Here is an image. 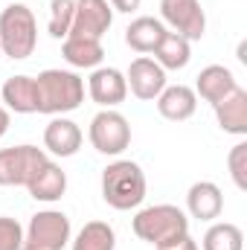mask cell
Here are the masks:
<instances>
[{
  "instance_id": "25",
  "label": "cell",
  "mask_w": 247,
  "mask_h": 250,
  "mask_svg": "<svg viewBox=\"0 0 247 250\" xmlns=\"http://www.w3.org/2000/svg\"><path fill=\"white\" fill-rule=\"evenodd\" d=\"M227 169H230V178H233V184L247 192V143H236L233 148H230V154H227Z\"/></svg>"
},
{
  "instance_id": "4",
  "label": "cell",
  "mask_w": 247,
  "mask_h": 250,
  "mask_svg": "<svg viewBox=\"0 0 247 250\" xmlns=\"http://www.w3.org/2000/svg\"><path fill=\"white\" fill-rule=\"evenodd\" d=\"M38 47V23L29 6L9 3L0 12V56H9L12 62H23Z\"/></svg>"
},
{
  "instance_id": "20",
  "label": "cell",
  "mask_w": 247,
  "mask_h": 250,
  "mask_svg": "<svg viewBox=\"0 0 247 250\" xmlns=\"http://www.w3.org/2000/svg\"><path fill=\"white\" fill-rule=\"evenodd\" d=\"M3 96V108L12 114H35L38 99H35V79L32 76H12L3 82L0 87Z\"/></svg>"
},
{
  "instance_id": "5",
  "label": "cell",
  "mask_w": 247,
  "mask_h": 250,
  "mask_svg": "<svg viewBox=\"0 0 247 250\" xmlns=\"http://www.w3.org/2000/svg\"><path fill=\"white\" fill-rule=\"evenodd\" d=\"M70 233V218L62 209H41L23 230V250H64Z\"/></svg>"
},
{
  "instance_id": "15",
  "label": "cell",
  "mask_w": 247,
  "mask_h": 250,
  "mask_svg": "<svg viewBox=\"0 0 247 250\" xmlns=\"http://www.w3.org/2000/svg\"><path fill=\"white\" fill-rule=\"evenodd\" d=\"M154 102H157V114L163 120H169V123H184V120H189L195 114V108H198V96L186 84H166L163 93Z\"/></svg>"
},
{
  "instance_id": "22",
  "label": "cell",
  "mask_w": 247,
  "mask_h": 250,
  "mask_svg": "<svg viewBox=\"0 0 247 250\" xmlns=\"http://www.w3.org/2000/svg\"><path fill=\"white\" fill-rule=\"evenodd\" d=\"M117 233L108 221H87L76 239H70V250H114Z\"/></svg>"
},
{
  "instance_id": "2",
  "label": "cell",
  "mask_w": 247,
  "mask_h": 250,
  "mask_svg": "<svg viewBox=\"0 0 247 250\" xmlns=\"http://www.w3.org/2000/svg\"><path fill=\"white\" fill-rule=\"evenodd\" d=\"M131 227H134V236L140 242L160 248V245H169V242L189 233V215L175 204H154V207L140 209L134 215Z\"/></svg>"
},
{
  "instance_id": "12",
  "label": "cell",
  "mask_w": 247,
  "mask_h": 250,
  "mask_svg": "<svg viewBox=\"0 0 247 250\" xmlns=\"http://www.w3.org/2000/svg\"><path fill=\"white\" fill-rule=\"evenodd\" d=\"M236 87H239V82H236V76H233L230 67H224V64H209V67H204V70L198 73L192 90H195V96H201L204 102L218 105V102H221L224 96H230Z\"/></svg>"
},
{
  "instance_id": "29",
  "label": "cell",
  "mask_w": 247,
  "mask_h": 250,
  "mask_svg": "<svg viewBox=\"0 0 247 250\" xmlns=\"http://www.w3.org/2000/svg\"><path fill=\"white\" fill-rule=\"evenodd\" d=\"M6 131H9V111L0 105V140L6 137Z\"/></svg>"
},
{
  "instance_id": "27",
  "label": "cell",
  "mask_w": 247,
  "mask_h": 250,
  "mask_svg": "<svg viewBox=\"0 0 247 250\" xmlns=\"http://www.w3.org/2000/svg\"><path fill=\"white\" fill-rule=\"evenodd\" d=\"M154 250H201V248H198V242L186 233L181 239H175V242H169V245H160V248H154Z\"/></svg>"
},
{
  "instance_id": "28",
  "label": "cell",
  "mask_w": 247,
  "mask_h": 250,
  "mask_svg": "<svg viewBox=\"0 0 247 250\" xmlns=\"http://www.w3.org/2000/svg\"><path fill=\"white\" fill-rule=\"evenodd\" d=\"M108 3L114 6V12H125V15H131L134 9H140L143 0H108Z\"/></svg>"
},
{
  "instance_id": "23",
  "label": "cell",
  "mask_w": 247,
  "mask_h": 250,
  "mask_svg": "<svg viewBox=\"0 0 247 250\" xmlns=\"http://www.w3.org/2000/svg\"><path fill=\"white\" fill-rule=\"evenodd\" d=\"M204 250H245V233L239 224L218 221L204 233Z\"/></svg>"
},
{
  "instance_id": "9",
  "label": "cell",
  "mask_w": 247,
  "mask_h": 250,
  "mask_svg": "<svg viewBox=\"0 0 247 250\" xmlns=\"http://www.w3.org/2000/svg\"><path fill=\"white\" fill-rule=\"evenodd\" d=\"M111 23H114V6L108 0H76L70 35H84V38L102 41V35L111 29Z\"/></svg>"
},
{
  "instance_id": "10",
  "label": "cell",
  "mask_w": 247,
  "mask_h": 250,
  "mask_svg": "<svg viewBox=\"0 0 247 250\" xmlns=\"http://www.w3.org/2000/svg\"><path fill=\"white\" fill-rule=\"evenodd\" d=\"M125 82H128V90H131L137 99L154 102V99L163 93V87H166V70L154 62V59L140 56V59L131 62L128 73H125Z\"/></svg>"
},
{
  "instance_id": "19",
  "label": "cell",
  "mask_w": 247,
  "mask_h": 250,
  "mask_svg": "<svg viewBox=\"0 0 247 250\" xmlns=\"http://www.w3.org/2000/svg\"><path fill=\"white\" fill-rule=\"evenodd\" d=\"M166 35V23L160 18H151V15H143V18H134L125 29V44L134 50V53H154V47L160 44V38Z\"/></svg>"
},
{
  "instance_id": "13",
  "label": "cell",
  "mask_w": 247,
  "mask_h": 250,
  "mask_svg": "<svg viewBox=\"0 0 247 250\" xmlns=\"http://www.w3.org/2000/svg\"><path fill=\"white\" fill-rule=\"evenodd\" d=\"M224 209V195L218 184L212 181H198L186 192V212L198 221H215Z\"/></svg>"
},
{
  "instance_id": "17",
  "label": "cell",
  "mask_w": 247,
  "mask_h": 250,
  "mask_svg": "<svg viewBox=\"0 0 247 250\" xmlns=\"http://www.w3.org/2000/svg\"><path fill=\"white\" fill-rule=\"evenodd\" d=\"M62 56H64V62L70 64V67H76V70H96V67H102L105 47L96 38L67 35L62 44Z\"/></svg>"
},
{
  "instance_id": "26",
  "label": "cell",
  "mask_w": 247,
  "mask_h": 250,
  "mask_svg": "<svg viewBox=\"0 0 247 250\" xmlns=\"http://www.w3.org/2000/svg\"><path fill=\"white\" fill-rule=\"evenodd\" d=\"M0 250H23V227L12 215H0Z\"/></svg>"
},
{
  "instance_id": "1",
  "label": "cell",
  "mask_w": 247,
  "mask_h": 250,
  "mask_svg": "<svg viewBox=\"0 0 247 250\" xmlns=\"http://www.w3.org/2000/svg\"><path fill=\"white\" fill-rule=\"evenodd\" d=\"M35 99H38L35 114L64 117L84 102V79L73 70L50 67L35 76Z\"/></svg>"
},
{
  "instance_id": "8",
  "label": "cell",
  "mask_w": 247,
  "mask_h": 250,
  "mask_svg": "<svg viewBox=\"0 0 247 250\" xmlns=\"http://www.w3.org/2000/svg\"><path fill=\"white\" fill-rule=\"evenodd\" d=\"M160 21L186 41H201L206 32V15L201 0H160Z\"/></svg>"
},
{
  "instance_id": "18",
  "label": "cell",
  "mask_w": 247,
  "mask_h": 250,
  "mask_svg": "<svg viewBox=\"0 0 247 250\" xmlns=\"http://www.w3.org/2000/svg\"><path fill=\"white\" fill-rule=\"evenodd\" d=\"M26 192H29L35 201L53 204V201L64 198V192H67V172H64L59 163L47 160V163L35 172V178L26 184Z\"/></svg>"
},
{
  "instance_id": "3",
  "label": "cell",
  "mask_w": 247,
  "mask_h": 250,
  "mask_svg": "<svg viewBox=\"0 0 247 250\" xmlns=\"http://www.w3.org/2000/svg\"><path fill=\"white\" fill-rule=\"evenodd\" d=\"M102 198L114 209H137L145 201V172L134 160H114L102 169Z\"/></svg>"
},
{
  "instance_id": "21",
  "label": "cell",
  "mask_w": 247,
  "mask_h": 250,
  "mask_svg": "<svg viewBox=\"0 0 247 250\" xmlns=\"http://www.w3.org/2000/svg\"><path fill=\"white\" fill-rule=\"evenodd\" d=\"M189 59H192V41H186L184 35L166 29V35L154 47V62L163 70H184L189 64Z\"/></svg>"
},
{
  "instance_id": "24",
  "label": "cell",
  "mask_w": 247,
  "mask_h": 250,
  "mask_svg": "<svg viewBox=\"0 0 247 250\" xmlns=\"http://www.w3.org/2000/svg\"><path fill=\"white\" fill-rule=\"evenodd\" d=\"M73 12H76V0H50V18H47V32L62 41L70 35L73 26Z\"/></svg>"
},
{
  "instance_id": "6",
  "label": "cell",
  "mask_w": 247,
  "mask_h": 250,
  "mask_svg": "<svg viewBox=\"0 0 247 250\" xmlns=\"http://www.w3.org/2000/svg\"><path fill=\"white\" fill-rule=\"evenodd\" d=\"M87 137H90V146L105 154V157H117L123 154L125 148L131 146V125L120 111L114 108H102L87 128Z\"/></svg>"
},
{
  "instance_id": "7",
  "label": "cell",
  "mask_w": 247,
  "mask_h": 250,
  "mask_svg": "<svg viewBox=\"0 0 247 250\" xmlns=\"http://www.w3.org/2000/svg\"><path fill=\"white\" fill-rule=\"evenodd\" d=\"M47 160V151L29 143L0 148V187H26Z\"/></svg>"
},
{
  "instance_id": "11",
  "label": "cell",
  "mask_w": 247,
  "mask_h": 250,
  "mask_svg": "<svg viewBox=\"0 0 247 250\" xmlns=\"http://www.w3.org/2000/svg\"><path fill=\"white\" fill-rule=\"evenodd\" d=\"M87 93L99 108H117L123 105L128 96V82L125 73H120L117 67H96L87 79Z\"/></svg>"
},
{
  "instance_id": "14",
  "label": "cell",
  "mask_w": 247,
  "mask_h": 250,
  "mask_svg": "<svg viewBox=\"0 0 247 250\" xmlns=\"http://www.w3.org/2000/svg\"><path fill=\"white\" fill-rule=\"evenodd\" d=\"M79 148H82V128L67 117H53L44 128V151L56 157H73Z\"/></svg>"
},
{
  "instance_id": "16",
  "label": "cell",
  "mask_w": 247,
  "mask_h": 250,
  "mask_svg": "<svg viewBox=\"0 0 247 250\" xmlns=\"http://www.w3.org/2000/svg\"><path fill=\"white\" fill-rule=\"evenodd\" d=\"M212 108H215V120H218L224 134L247 137V90L245 87H236L230 96H224Z\"/></svg>"
}]
</instances>
